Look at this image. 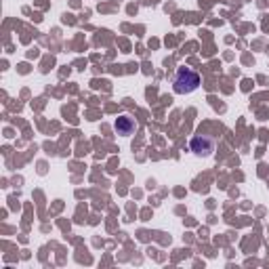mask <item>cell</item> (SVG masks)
<instances>
[{"label":"cell","mask_w":269,"mask_h":269,"mask_svg":"<svg viewBox=\"0 0 269 269\" xmlns=\"http://www.w3.org/2000/svg\"><path fill=\"white\" fill-rule=\"evenodd\" d=\"M200 87V74L194 72L192 67H179L173 78V89L179 95H189Z\"/></svg>","instance_id":"1"},{"label":"cell","mask_w":269,"mask_h":269,"mask_svg":"<svg viewBox=\"0 0 269 269\" xmlns=\"http://www.w3.org/2000/svg\"><path fill=\"white\" fill-rule=\"evenodd\" d=\"M189 150L200 158H208L215 152V139L208 137V134H196V137L189 141Z\"/></svg>","instance_id":"2"},{"label":"cell","mask_w":269,"mask_h":269,"mask_svg":"<svg viewBox=\"0 0 269 269\" xmlns=\"http://www.w3.org/2000/svg\"><path fill=\"white\" fill-rule=\"evenodd\" d=\"M114 129L118 134H122V137H131V134L137 131V122L131 118V116H118L116 122H114Z\"/></svg>","instance_id":"3"}]
</instances>
